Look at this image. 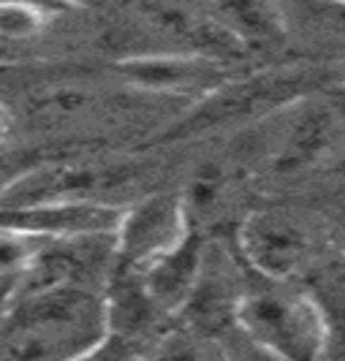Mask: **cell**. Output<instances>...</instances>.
I'll return each mask as SVG.
<instances>
[{"mask_svg": "<svg viewBox=\"0 0 345 361\" xmlns=\"http://www.w3.org/2000/svg\"><path fill=\"white\" fill-rule=\"evenodd\" d=\"M52 17H60V11L36 6V3H3L0 6V41L6 44L33 41L47 30Z\"/></svg>", "mask_w": 345, "mask_h": 361, "instance_id": "cell-13", "label": "cell"}, {"mask_svg": "<svg viewBox=\"0 0 345 361\" xmlns=\"http://www.w3.org/2000/svg\"><path fill=\"white\" fill-rule=\"evenodd\" d=\"M289 36L296 30L318 47L345 57V3L334 0H280Z\"/></svg>", "mask_w": 345, "mask_h": 361, "instance_id": "cell-10", "label": "cell"}, {"mask_svg": "<svg viewBox=\"0 0 345 361\" xmlns=\"http://www.w3.org/2000/svg\"><path fill=\"white\" fill-rule=\"evenodd\" d=\"M3 305H6V296L0 293V312H3Z\"/></svg>", "mask_w": 345, "mask_h": 361, "instance_id": "cell-18", "label": "cell"}, {"mask_svg": "<svg viewBox=\"0 0 345 361\" xmlns=\"http://www.w3.org/2000/svg\"><path fill=\"white\" fill-rule=\"evenodd\" d=\"M204 6L245 52H274L289 44L280 0H204Z\"/></svg>", "mask_w": 345, "mask_h": 361, "instance_id": "cell-9", "label": "cell"}, {"mask_svg": "<svg viewBox=\"0 0 345 361\" xmlns=\"http://www.w3.org/2000/svg\"><path fill=\"white\" fill-rule=\"evenodd\" d=\"M11 133H14V114H11L8 104L0 98V147L8 145Z\"/></svg>", "mask_w": 345, "mask_h": 361, "instance_id": "cell-15", "label": "cell"}, {"mask_svg": "<svg viewBox=\"0 0 345 361\" xmlns=\"http://www.w3.org/2000/svg\"><path fill=\"white\" fill-rule=\"evenodd\" d=\"M334 3H345V0H334Z\"/></svg>", "mask_w": 345, "mask_h": 361, "instance_id": "cell-19", "label": "cell"}, {"mask_svg": "<svg viewBox=\"0 0 345 361\" xmlns=\"http://www.w3.org/2000/svg\"><path fill=\"white\" fill-rule=\"evenodd\" d=\"M123 209V204L107 199H49L0 209V223L17 226L41 239L114 234Z\"/></svg>", "mask_w": 345, "mask_h": 361, "instance_id": "cell-7", "label": "cell"}, {"mask_svg": "<svg viewBox=\"0 0 345 361\" xmlns=\"http://www.w3.org/2000/svg\"><path fill=\"white\" fill-rule=\"evenodd\" d=\"M107 334V288L25 286L0 312V359H92Z\"/></svg>", "mask_w": 345, "mask_h": 361, "instance_id": "cell-1", "label": "cell"}, {"mask_svg": "<svg viewBox=\"0 0 345 361\" xmlns=\"http://www.w3.org/2000/svg\"><path fill=\"white\" fill-rule=\"evenodd\" d=\"M55 3H60L63 8H85V6H101V3H107V0H55Z\"/></svg>", "mask_w": 345, "mask_h": 361, "instance_id": "cell-16", "label": "cell"}, {"mask_svg": "<svg viewBox=\"0 0 345 361\" xmlns=\"http://www.w3.org/2000/svg\"><path fill=\"white\" fill-rule=\"evenodd\" d=\"M33 163H38L36 152H25V149H6L0 147V196L6 193V188L17 180L19 174H25Z\"/></svg>", "mask_w": 345, "mask_h": 361, "instance_id": "cell-14", "label": "cell"}, {"mask_svg": "<svg viewBox=\"0 0 345 361\" xmlns=\"http://www.w3.org/2000/svg\"><path fill=\"white\" fill-rule=\"evenodd\" d=\"M236 255L255 277L296 283L318 258V234L299 212L264 207L242 217L236 228Z\"/></svg>", "mask_w": 345, "mask_h": 361, "instance_id": "cell-4", "label": "cell"}, {"mask_svg": "<svg viewBox=\"0 0 345 361\" xmlns=\"http://www.w3.org/2000/svg\"><path fill=\"white\" fill-rule=\"evenodd\" d=\"M204 258H207V242L199 226H193L174 247H169L164 255L150 261L145 269L136 271L142 288L166 318H177L188 305L204 269Z\"/></svg>", "mask_w": 345, "mask_h": 361, "instance_id": "cell-8", "label": "cell"}, {"mask_svg": "<svg viewBox=\"0 0 345 361\" xmlns=\"http://www.w3.org/2000/svg\"><path fill=\"white\" fill-rule=\"evenodd\" d=\"M236 326L261 356L321 359L324 315L310 288L293 286V280L255 277L239 299Z\"/></svg>", "mask_w": 345, "mask_h": 361, "instance_id": "cell-2", "label": "cell"}, {"mask_svg": "<svg viewBox=\"0 0 345 361\" xmlns=\"http://www.w3.org/2000/svg\"><path fill=\"white\" fill-rule=\"evenodd\" d=\"M117 73L136 90L164 98H180L188 104L201 101L229 79V71L218 57L174 49L123 57L117 63Z\"/></svg>", "mask_w": 345, "mask_h": 361, "instance_id": "cell-6", "label": "cell"}, {"mask_svg": "<svg viewBox=\"0 0 345 361\" xmlns=\"http://www.w3.org/2000/svg\"><path fill=\"white\" fill-rule=\"evenodd\" d=\"M310 293L324 315V350L321 359H345V277H324Z\"/></svg>", "mask_w": 345, "mask_h": 361, "instance_id": "cell-12", "label": "cell"}, {"mask_svg": "<svg viewBox=\"0 0 345 361\" xmlns=\"http://www.w3.org/2000/svg\"><path fill=\"white\" fill-rule=\"evenodd\" d=\"M196 223L190 220L185 193H147L126 204L117 226V267L123 271L145 269L150 261L174 247Z\"/></svg>", "mask_w": 345, "mask_h": 361, "instance_id": "cell-5", "label": "cell"}, {"mask_svg": "<svg viewBox=\"0 0 345 361\" xmlns=\"http://www.w3.org/2000/svg\"><path fill=\"white\" fill-rule=\"evenodd\" d=\"M47 239L22 231L17 226L0 223V293L8 299L30 274Z\"/></svg>", "mask_w": 345, "mask_h": 361, "instance_id": "cell-11", "label": "cell"}, {"mask_svg": "<svg viewBox=\"0 0 345 361\" xmlns=\"http://www.w3.org/2000/svg\"><path fill=\"white\" fill-rule=\"evenodd\" d=\"M337 234H340V247H343V253H345V217L340 220V228H337Z\"/></svg>", "mask_w": 345, "mask_h": 361, "instance_id": "cell-17", "label": "cell"}, {"mask_svg": "<svg viewBox=\"0 0 345 361\" xmlns=\"http://www.w3.org/2000/svg\"><path fill=\"white\" fill-rule=\"evenodd\" d=\"M315 82L318 73L310 68H277L242 79L229 76L218 90L196 101L193 111H188V117L177 123L171 136H190L231 123L272 117L280 109L315 90Z\"/></svg>", "mask_w": 345, "mask_h": 361, "instance_id": "cell-3", "label": "cell"}]
</instances>
